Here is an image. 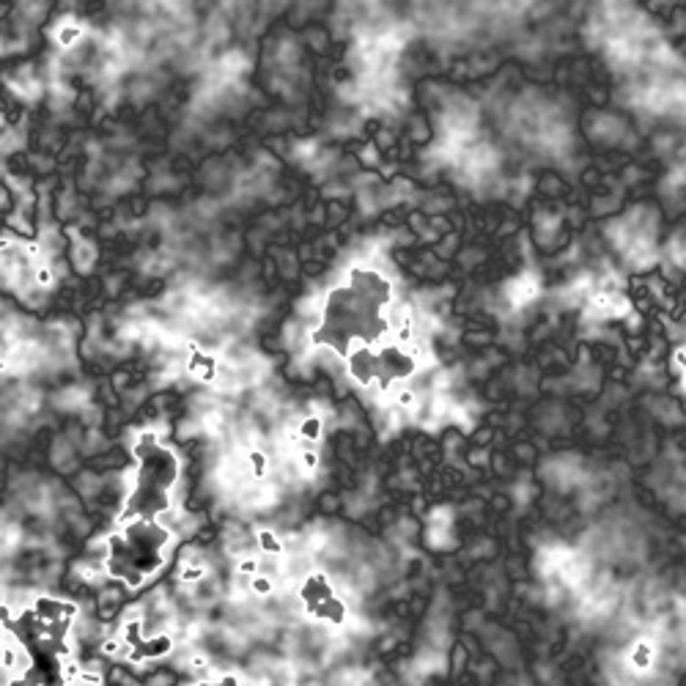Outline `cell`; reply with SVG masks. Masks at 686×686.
<instances>
[{
  "instance_id": "obj_1",
  "label": "cell",
  "mask_w": 686,
  "mask_h": 686,
  "mask_svg": "<svg viewBox=\"0 0 686 686\" xmlns=\"http://www.w3.org/2000/svg\"><path fill=\"white\" fill-rule=\"evenodd\" d=\"M390 283L379 272L354 270L346 283L329 291L321 308V321L313 332V343L329 346L349 357L357 349L384 343L390 329L387 319Z\"/></svg>"
},
{
  "instance_id": "obj_2",
  "label": "cell",
  "mask_w": 686,
  "mask_h": 686,
  "mask_svg": "<svg viewBox=\"0 0 686 686\" xmlns=\"http://www.w3.org/2000/svg\"><path fill=\"white\" fill-rule=\"evenodd\" d=\"M135 456V489H132L130 500L124 505V519L154 522L168 508V494H171V489L176 483V475H179V461L151 434H146L137 442Z\"/></svg>"
},
{
  "instance_id": "obj_3",
  "label": "cell",
  "mask_w": 686,
  "mask_h": 686,
  "mask_svg": "<svg viewBox=\"0 0 686 686\" xmlns=\"http://www.w3.org/2000/svg\"><path fill=\"white\" fill-rule=\"evenodd\" d=\"M168 544V530L157 522H132L124 536L110 541V566L116 577L130 579V585L143 582L162 563V547Z\"/></svg>"
},
{
  "instance_id": "obj_4",
  "label": "cell",
  "mask_w": 686,
  "mask_h": 686,
  "mask_svg": "<svg viewBox=\"0 0 686 686\" xmlns=\"http://www.w3.org/2000/svg\"><path fill=\"white\" fill-rule=\"evenodd\" d=\"M349 371L360 384L390 387L393 382H401L410 376L414 371V360L396 343H379V346L357 349L354 354H349Z\"/></svg>"
},
{
  "instance_id": "obj_5",
  "label": "cell",
  "mask_w": 686,
  "mask_h": 686,
  "mask_svg": "<svg viewBox=\"0 0 686 686\" xmlns=\"http://www.w3.org/2000/svg\"><path fill=\"white\" fill-rule=\"evenodd\" d=\"M316 428H319V420H308L302 434H305V437H319V431H316Z\"/></svg>"
}]
</instances>
